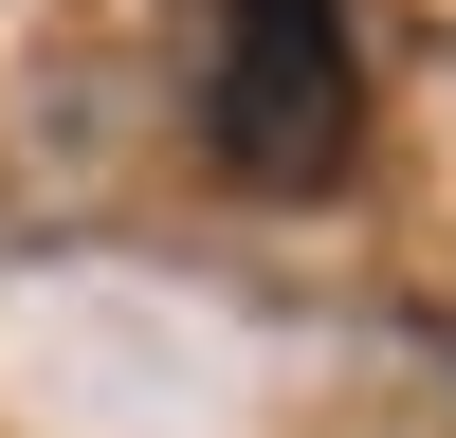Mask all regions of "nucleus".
I'll use <instances>...</instances> for the list:
<instances>
[{
  "mask_svg": "<svg viewBox=\"0 0 456 438\" xmlns=\"http://www.w3.org/2000/svg\"><path fill=\"white\" fill-rule=\"evenodd\" d=\"M201 146L238 182H347V146H365V36H347V0H219Z\"/></svg>",
  "mask_w": 456,
  "mask_h": 438,
  "instance_id": "1",
  "label": "nucleus"
}]
</instances>
